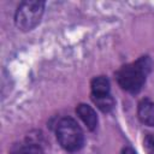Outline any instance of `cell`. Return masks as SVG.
<instances>
[{"label": "cell", "mask_w": 154, "mask_h": 154, "mask_svg": "<svg viewBox=\"0 0 154 154\" xmlns=\"http://www.w3.org/2000/svg\"><path fill=\"white\" fill-rule=\"evenodd\" d=\"M150 67V59L148 57H142L135 63L122 66L117 72V81L124 90L137 93L143 87Z\"/></svg>", "instance_id": "obj_1"}, {"label": "cell", "mask_w": 154, "mask_h": 154, "mask_svg": "<svg viewBox=\"0 0 154 154\" xmlns=\"http://www.w3.org/2000/svg\"><path fill=\"white\" fill-rule=\"evenodd\" d=\"M57 140L64 149L75 152L83 146L84 136L75 119L63 118L57 125Z\"/></svg>", "instance_id": "obj_2"}, {"label": "cell", "mask_w": 154, "mask_h": 154, "mask_svg": "<svg viewBox=\"0 0 154 154\" xmlns=\"http://www.w3.org/2000/svg\"><path fill=\"white\" fill-rule=\"evenodd\" d=\"M45 10V2L38 0H26L23 1L14 16V22L18 29L23 31H29L34 29L41 20V17L43 14Z\"/></svg>", "instance_id": "obj_3"}, {"label": "cell", "mask_w": 154, "mask_h": 154, "mask_svg": "<svg viewBox=\"0 0 154 154\" xmlns=\"http://www.w3.org/2000/svg\"><path fill=\"white\" fill-rule=\"evenodd\" d=\"M137 114L143 124L154 126V101L149 99L141 100L137 107Z\"/></svg>", "instance_id": "obj_4"}, {"label": "cell", "mask_w": 154, "mask_h": 154, "mask_svg": "<svg viewBox=\"0 0 154 154\" xmlns=\"http://www.w3.org/2000/svg\"><path fill=\"white\" fill-rule=\"evenodd\" d=\"M76 112L89 130H94L97 126V116L89 105H85V103L78 105L76 108Z\"/></svg>", "instance_id": "obj_5"}, {"label": "cell", "mask_w": 154, "mask_h": 154, "mask_svg": "<svg viewBox=\"0 0 154 154\" xmlns=\"http://www.w3.org/2000/svg\"><path fill=\"white\" fill-rule=\"evenodd\" d=\"M90 88H91V96L109 95V82L103 76H99V77L93 78Z\"/></svg>", "instance_id": "obj_6"}, {"label": "cell", "mask_w": 154, "mask_h": 154, "mask_svg": "<svg viewBox=\"0 0 154 154\" xmlns=\"http://www.w3.org/2000/svg\"><path fill=\"white\" fill-rule=\"evenodd\" d=\"M94 103L102 111V112H109L114 106V100L111 95H103V96H91Z\"/></svg>", "instance_id": "obj_7"}, {"label": "cell", "mask_w": 154, "mask_h": 154, "mask_svg": "<svg viewBox=\"0 0 154 154\" xmlns=\"http://www.w3.org/2000/svg\"><path fill=\"white\" fill-rule=\"evenodd\" d=\"M12 154H43V150L37 144H24Z\"/></svg>", "instance_id": "obj_8"}, {"label": "cell", "mask_w": 154, "mask_h": 154, "mask_svg": "<svg viewBox=\"0 0 154 154\" xmlns=\"http://www.w3.org/2000/svg\"><path fill=\"white\" fill-rule=\"evenodd\" d=\"M143 149L146 154H154V136L147 134L143 138Z\"/></svg>", "instance_id": "obj_9"}, {"label": "cell", "mask_w": 154, "mask_h": 154, "mask_svg": "<svg viewBox=\"0 0 154 154\" xmlns=\"http://www.w3.org/2000/svg\"><path fill=\"white\" fill-rule=\"evenodd\" d=\"M122 154H136L135 153V150L132 149V148H125V149H123V152H122Z\"/></svg>", "instance_id": "obj_10"}]
</instances>
